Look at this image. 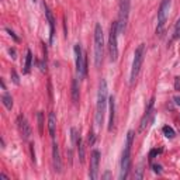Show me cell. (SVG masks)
<instances>
[{
    "instance_id": "obj_11",
    "label": "cell",
    "mask_w": 180,
    "mask_h": 180,
    "mask_svg": "<svg viewBox=\"0 0 180 180\" xmlns=\"http://www.w3.org/2000/svg\"><path fill=\"white\" fill-rule=\"evenodd\" d=\"M52 160H53V169L56 173L62 172V159H61V153H59V146L56 141H52Z\"/></svg>"
},
{
    "instance_id": "obj_10",
    "label": "cell",
    "mask_w": 180,
    "mask_h": 180,
    "mask_svg": "<svg viewBox=\"0 0 180 180\" xmlns=\"http://www.w3.org/2000/svg\"><path fill=\"white\" fill-rule=\"evenodd\" d=\"M99 165H100V152L94 149L92 152V158H90V172L89 176L92 180H96L99 176Z\"/></svg>"
},
{
    "instance_id": "obj_20",
    "label": "cell",
    "mask_w": 180,
    "mask_h": 180,
    "mask_svg": "<svg viewBox=\"0 0 180 180\" xmlns=\"http://www.w3.org/2000/svg\"><path fill=\"white\" fill-rule=\"evenodd\" d=\"M163 134H165V137L166 138H169V140H172V138H174V131H173V128L172 127H169V125H165L163 127Z\"/></svg>"
},
{
    "instance_id": "obj_15",
    "label": "cell",
    "mask_w": 180,
    "mask_h": 180,
    "mask_svg": "<svg viewBox=\"0 0 180 180\" xmlns=\"http://www.w3.org/2000/svg\"><path fill=\"white\" fill-rule=\"evenodd\" d=\"M55 129H56V117H55V113H51L48 117V131L52 141L55 140Z\"/></svg>"
},
{
    "instance_id": "obj_24",
    "label": "cell",
    "mask_w": 180,
    "mask_h": 180,
    "mask_svg": "<svg viewBox=\"0 0 180 180\" xmlns=\"http://www.w3.org/2000/svg\"><path fill=\"white\" fill-rule=\"evenodd\" d=\"M12 79H13V82H14L16 85H18V83H20V80H18V76H17V73H16V70H12Z\"/></svg>"
},
{
    "instance_id": "obj_29",
    "label": "cell",
    "mask_w": 180,
    "mask_h": 180,
    "mask_svg": "<svg viewBox=\"0 0 180 180\" xmlns=\"http://www.w3.org/2000/svg\"><path fill=\"white\" fill-rule=\"evenodd\" d=\"M9 52H10V55H12V58H13V59L16 58V51H14L13 48H12V49H9Z\"/></svg>"
},
{
    "instance_id": "obj_7",
    "label": "cell",
    "mask_w": 180,
    "mask_h": 180,
    "mask_svg": "<svg viewBox=\"0 0 180 180\" xmlns=\"http://www.w3.org/2000/svg\"><path fill=\"white\" fill-rule=\"evenodd\" d=\"M118 23L113 21L110 27V40H108V51H110V59L113 62H116L118 59Z\"/></svg>"
},
{
    "instance_id": "obj_22",
    "label": "cell",
    "mask_w": 180,
    "mask_h": 180,
    "mask_svg": "<svg viewBox=\"0 0 180 180\" xmlns=\"http://www.w3.org/2000/svg\"><path fill=\"white\" fill-rule=\"evenodd\" d=\"M180 35V18L179 20H177V23H176V27H174V38H177V37H179Z\"/></svg>"
},
{
    "instance_id": "obj_2",
    "label": "cell",
    "mask_w": 180,
    "mask_h": 180,
    "mask_svg": "<svg viewBox=\"0 0 180 180\" xmlns=\"http://www.w3.org/2000/svg\"><path fill=\"white\" fill-rule=\"evenodd\" d=\"M132 141H134V132L128 131L127 132V140H125V146L122 151L121 158V169H120V180H125L129 173V166H131V148H132Z\"/></svg>"
},
{
    "instance_id": "obj_17",
    "label": "cell",
    "mask_w": 180,
    "mask_h": 180,
    "mask_svg": "<svg viewBox=\"0 0 180 180\" xmlns=\"http://www.w3.org/2000/svg\"><path fill=\"white\" fill-rule=\"evenodd\" d=\"M33 52L31 51H27V55H25V64H24V73H28L30 69H31V65H33Z\"/></svg>"
},
{
    "instance_id": "obj_3",
    "label": "cell",
    "mask_w": 180,
    "mask_h": 180,
    "mask_svg": "<svg viewBox=\"0 0 180 180\" xmlns=\"http://www.w3.org/2000/svg\"><path fill=\"white\" fill-rule=\"evenodd\" d=\"M144 58H145V44H140L135 52H134V61H132V68H131V73H129V85L132 86L137 77L140 75L141 66H142V62H144Z\"/></svg>"
},
{
    "instance_id": "obj_30",
    "label": "cell",
    "mask_w": 180,
    "mask_h": 180,
    "mask_svg": "<svg viewBox=\"0 0 180 180\" xmlns=\"http://www.w3.org/2000/svg\"><path fill=\"white\" fill-rule=\"evenodd\" d=\"M0 177H1L3 180H9V179H7V176H6L4 173H1V174H0Z\"/></svg>"
},
{
    "instance_id": "obj_1",
    "label": "cell",
    "mask_w": 180,
    "mask_h": 180,
    "mask_svg": "<svg viewBox=\"0 0 180 180\" xmlns=\"http://www.w3.org/2000/svg\"><path fill=\"white\" fill-rule=\"evenodd\" d=\"M107 100H108V89H107V82L106 79H101L99 85V93H97V106H96V117H94V122H96V128H100L101 124L104 121V114H106V106H107Z\"/></svg>"
},
{
    "instance_id": "obj_9",
    "label": "cell",
    "mask_w": 180,
    "mask_h": 180,
    "mask_svg": "<svg viewBox=\"0 0 180 180\" xmlns=\"http://www.w3.org/2000/svg\"><path fill=\"white\" fill-rule=\"evenodd\" d=\"M17 127H18V131H20V135L24 141H28L30 137H31V128H30V124L27 121V118L20 114L17 117Z\"/></svg>"
},
{
    "instance_id": "obj_12",
    "label": "cell",
    "mask_w": 180,
    "mask_h": 180,
    "mask_svg": "<svg viewBox=\"0 0 180 180\" xmlns=\"http://www.w3.org/2000/svg\"><path fill=\"white\" fill-rule=\"evenodd\" d=\"M153 101H155V99L152 97L151 101H149V104H148V107H146L145 110V114H144V117H142V120H141V131H144L148 125H149V122H151V117H152V111H153Z\"/></svg>"
},
{
    "instance_id": "obj_27",
    "label": "cell",
    "mask_w": 180,
    "mask_h": 180,
    "mask_svg": "<svg viewBox=\"0 0 180 180\" xmlns=\"http://www.w3.org/2000/svg\"><path fill=\"white\" fill-rule=\"evenodd\" d=\"M6 31H7V33H9V34H10V35H12L13 38H14V41H18V38H17V37H16V34H14V33H13V31H12V30H10V28H6Z\"/></svg>"
},
{
    "instance_id": "obj_14",
    "label": "cell",
    "mask_w": 180,
    "mask_h": 180,
    "mask_svg": "<svg viewBox=\"0 0 180 180\" xmlns=\"http://www.w3.org/2000/svg\"><path fill=\"white\" fill-rule=\"evenodd\" d=\"M108 104H110V118H108V131L113 129L114 127V121H116V101L114 97H110L108 100Z\"/></svg>"
},
{
    "instance_id": "obj_18",
    "label": "cell",
    "mask_w": 180,
    "mask_h": 180,
    "mask_svg": "<svg viewBox=\"0 0 180 180\" xmlns=\"http://www.w3.org/2000/svg\"><path fill=\"white\" fill-rule=\"evenodd\" d=\"M1 101H3V104H4V107H6L7 110H12V107H13V99H12V96L7 93V92H4L3 97H1Z\"/></svg>"
},
{
    "instance_id": "obj_19",
    "label": "cell",
    "mask_w": 180,
    "mask_h": 180,
    "mask_svg": "<svg viewBox=\"0 0 180 180\" xmlns=\"http://www.w3.org/2000/svg\"><path fill=\"white\" fill-rule=\"evenodd\" d=\"M77 149H79V159H80V162L83 163L85 162V146H83V142H82L80 137L77 138Z\"/></svg>"
},
{
    "instance_id": "obj_6",
    "label": "cell",
    "mask_w": 180,
    "mask_h": 180,
    "mask_svg": "<svg viewBox=\"0 0 180 180\" xmlns=\"http://www.w3.org/2000/svg\"><path fill=\"white\" fill-rule=\"evenodd\" d=\"M129 9H131V0H120V9H118V33L124 34L127 30L128 18H129Z\"/></svg>"
},
{
    "instance_id": "obj_5",
    "label": "cell",
    "mask_w": 180,
    "mask_h": 180,
    "mask_svg": "<svg viewBox=\"0 0 180 180\" xmlns=\"http://www.w3.org/2000/svg\"><path fill=\"white\" fill-rule=\"evenodd\" d=\"M172 6V0H162L159 12H158V24H156V35H162L166 27V21L169 18V12Z\"/></svg>"
},
{
    "instance_id": "obj_26",
    "label": "cell",
    "mask_w": 180,
    "mask_h": 180,
    "mask_svg": "<svg viewBox=\"0 0 180 180\" xmlns=\"http://www.w3.org/2000/svg\"><path fill=\"white\" fill-rule=\"evenodd\" d=\"M156 153H160V151H158V149H153V151H151V153H149V159H153V156H155Z\"/></svg>"
},
{
    "instance_id": "obj_28",
    "label": "cell",
    "mask_w": 180,
    "mask_h": 180,
    "mask_svg": "<svg viewBox=\"0 0 180 180\" xmlns=\"http://www.w3.org/2000/svg\"><path fill=\"white\" fill-rule=\"evenodd\" d=\"M173 100H174V103H176V106H179L180 107V96H174Z\"/></svg>"
},
{
    "instance_id": "obj_4",
    "label": "cell",
    "mask_w": 180,
    "mask_h": 180,
    "mask_svg": "<svg viewBox=\"0 0 180 180\" xmlns=\"http://www.w3.org/2000/svg\"><path fill=\"white\" fill-rule=\"evenodd\" d=\"M103 51H104V35L101 25L97 23L94 27V65L97 68L103 61Z\"/></svg>"
},
{
    "instance_id": "obj_25",
    "label": "cell",
    "mask_w": 180,
    "mask_h": 180,
    "mask_svg": "<svg viewBox=\"0 0 180 180\" xmlns=\"http://www.w3.org/2000/svg\"><path fill=\"white\" fill-rule=\"evenodd\" d=\"M152 168H153V172H155V173H158V174L162 173V168H160L159 165H153Z\"/></svg>"
},
{
    "instance_id": "obj_8",
    "label": "cell",
    "mask_w": 180,
    "mask_h": 180,
    "mask_svg": "<svg viewBox=\"0 0 180 180\" xmlns=\"http://www.w3.org/2000/svg\"><path fill=\"white\" fill-rule=\"evenodd\" d=\"M73 51H75V59H76V72H77V76H79V79H85V76H86V58H85V55H83V51H82V47L80 44H76L75 48H73Z\"/></svg>"
},
{
    "instance_id": "obj_13",
    "label": "cell",
    "mask_w": 180,
    "mask_h": 180,
    "mask_svg": "<svg viewBox=\"0 0 180 180\" xmlns=\"http://www.w3.org/2000/svg\"><path fill=\"white\" fill-rule=\"evenodd\" d=\"M44 9H45V16H47L48 24H49V44H53V37H55V20H53V16L49 7L44 3Z\"/></svg>"
},
{
    "instance_id": "obj_23",
    "label": "cell",
    "mask_w": 180,
    "mask_h": 180,
    "mask_svg": "<svg viewBox=\"0 0 180 180\" xmlns=\"http://www.w3.org/2000/svg\"><path fill=\"white\" fill-rule=\"evenodd\" d=\"M94 138H96V135L90 131V132H89V138H87V141H89V145H93V144H94Z\"/></svg>"
},
{
    "instance_id": "obj_21",
    "label": "cell",
    "mask_w": 180,
    "mask_h": 180,
    "mask_svg": "<svg viewBox=\"0 0 180 180\" xmlns=\"http://www.w3.org/2000/svg\"><path fill=\"white\" fill-rule=\"evenodd\" d=\"M37 118H38V129H40V134L42 135L44 134V114L40 111L37 114Z\"/></svg>"
},
{
    "instance_id": "obj_16",
    "label": "cell",
    "mask_w": 180,
    "mask_h": 180,
    "mask_svg": "<svg viewBox=\"0 0 180 180\" xmlns=\"http://www.w3.org/2000/svg\"><path fill=\"white\" fill-rule=\"evenodd\" d=\"M72 101L77 104V101H79V86H77V80L73 79L72 80Z\"/></svg>"
}]
</instances>
